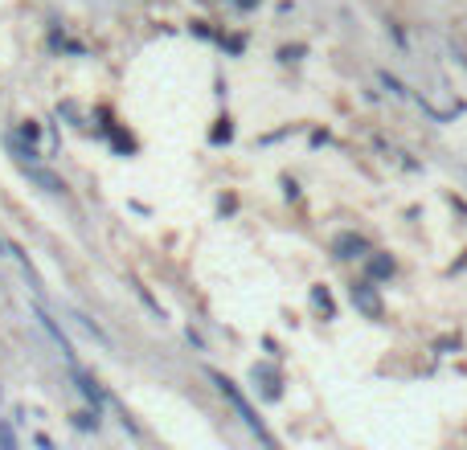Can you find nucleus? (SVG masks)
<instances>
[{
    "label": "nucleus",
    "instance_id": "obj_1",
    "mask_svg": "<svg viewBox=\"0 0 467 450\" xmlns=\"http://www.w3.org/2000/svg\"><path fill=\"white\" fill-rule=\"evenodd\" d=\"M210 380L217 385V389H222V397H226V402L234 405V413H238V418H242L246 426L255 430V434L262 438V442H271V434H267V426H262V418L255 413V405H250L246 397H242V393H238V385H234V380L226 377V373H217V369H210Z\"/></svg>",
    "mask_w": 467,
    "mask_h": 450
},
{
    "label": "nucleus",
    "instance_id": "obj_2",
    "mask_svg": "<svg viewBox=\"0 0 467 450\" xmlns=\"http://www.w3.org/2000/svg\"><path fill=\"white\" fill-rule=\"evenodd\" d=\"M33 315H37V324H41V328H46V332L53 336V344H58V348H62V356H66V360H70V364H78V352H74L70 336L62 332V324H58V319H53V315H49L46 307H41V299H37V303H33Z\"/></svg>",
    "mask_w": 467,
    "mask_h": 450
},
{
    "label": "nucleus",
    "instance_id": "obj_3",
    "mask_svg": "<svg viewBox=\"0 0 467 450\" xmlns=\"http://www.w3.org/2000/svg\"><path fill=\"white\" fill-rule=\"evenodd\" d=\"M70 369H74V385H78V393H82V397L94 405V409H103V405H107V389H103V385H98L91 373H82L78 364H70Z\"/></svg>",
    "mask_w": 467,
    "mask_h": 450
},
{
    "label": "nucleus",
    "instance_id": "obj_4",
    "mask_svg": "<svg viewBox=\"0 0 467 450\" xmlns=\"http://www.w3.org/2000/svg\"><path fill=\"white\" fill-rule=\"evenodd\" d=\"M332 250H336V258H361V254H369V241L361 234H340Z\"/></svg>",
    "mask_w": 467,
    "mask_h": 450
},
{
    "label": "nucleus",
    "instance_id": "obj_5",
    "mask_svg": "<svg viewBox=\"0 0 467 450\" xmlns=\"http://www.w3.org/2000/svg\"><path fill=\"white\" fill-rule=\"evenodd\" d=\"M21 168H25V176H29L33 185H41L46 192H66V185H62L53 172H46V168H37V164H21Z\"/></svg>",
    "mask_w": 467,
    "mask_h": 450
},
{
    "label": "nucleus",
    "instance_id": "obj_6",
    "mask_svg": "<svg viewBox=\"0 0 467 450\" xmlns=\"http://www.w3.org/2000/svg\"><path fill=\"white\" fill-rule=\"evenodd\" d=\"M352 303L365 311V315H381V299H377V295H373V291H369L365 283L352 286Z\"/></svg>",
    "mask_w": 467,
    "mask_h": 450
},
{
    "label": "nucleus",
    "instance_id": "obj_7",
    "mask_svg": "<svg viewBox=\"0 0 467 450\" xmlns=\"http://www.w3.org/2000/svg\"><path fill=\"white\" fill-rule=\"evenodd\" d=\"M255 380H262V393H267V397H279V377H275L271 369H258L255 364Z\"/></svg>",
    "mask_w": 467,
    "mask_h": 450
},
{
    "label": "nucleus",
    "instance_id": "obj_8",
    "mask_svg": "<svg viewBox=\"0 0 467 450\" xmlns=\"http://www.w3.org/2000/svg\"><path fill=\"white\" fill-rule=\"evenodd\" d=\"M369 274H373V279H390V274H394V258H390V254H373Z\"/></svg>",
    "mask_w": 467,
    "mask_h": 450
},
{
    "label": "nucleus",
    "instance_id": "obj_9",
    "mask_svg": "<svg viewBox=\"0 0 467 450\" xmlns=\"http://www.w3.org/2000/svg\"><path fill=\"white\" fill-rule=\"evenodd\" d=\"M312 303L324 311V319H332V315H336V307H332V295H328L324 286H312Z\"/></svg>",
    "mask_w": 467,
    "mask_h": 450
},
{
    "label": "nucleus",
    "instance_id": "obj_10",
    "mask_svg": "<svg viewBox=\"0 0 467 450\" xmlns=\"http://www.w3.org/2000/svg\"><path fill=\"white\" fill-rule=\"evenodd\" d=\"M74 319H78V324H82V328H87V332H91L94 340H98V344H103V348H111V336L103 332V328H98L94 319H87V315H78V311H74Z\"/></svg>",
    "mask_w": 467,
    "mask_h": 450
},
{
    "label": "nucleus",
    "instance_id": "obj_11",
    "mask_svg": "<svg viewBox=\"0 0 467 450\" xmlns=\"http://www.w3.org/2000/svg\"><path fill=\"white\" fill-rule=\"evenodd\" d=\"M74 426L78 430H98V409H78V413H74Z\"/></svg>",
    "mask_w": 467,
    "mask_h": 450
},
{
    "label": "nucleus",
    "instance_id": "obj_12",
    "mask_svg": "<svg viewBox=\"0 0 467 450\" xmlns=\"http://www.w3.org/2000/svg\"><path fill=\"white\" fill-rule=\"evenodd\" d=\"M381 82H385V86H390V91H394L397 98H418L414 91H410V86H402V82H397L394 74H385V70H381Z\"/></svg>",
    "mask_w": 467,
    "mask_h": 450
},
{
    "label": "nucleus",
    "instance_id": "obj_13",
    "mask_svg": "<svg viewBox=\"0 0 467 450\" xmlns=\"http://www.w3.org/2000/svg\"><path fill=\"white\" fill-rule=\"evenodd\" d=\"M0 446H4V450L17 446V434H13V426H8V422H0Z\"/></svg>",
    "mask_w": 467,
    "mask_h": 450
},
{
    "label": "nucleus",
    "instance_id": "obj_14",
    "mask_svg": "<svg viewBox=\"0 0 467 450\" xmlns=\"http://www.w3.org/2000/svg\"><path fill=\"white\" fill-rule=\"evenodd\" d=\"M21 135H25V140H29V143H33V140H37V135H41V131H37V123H25V127H21Z\"/></svg>",
    "mask_w": 467,
    "mask_h": 450
},
{
    "label": "nucleus",
    "instance_id": "obj_15",
    "mask_svg": "<svg viewBox=\"0 0 467 450\" xmlns=\"http://www.w3.org/2000/svg\"><path fill=\"white\" fill-rule=\"evenodd\" d=\"M0 250H8V241H4V237H0Z\"/></svg>",
    "mask_w": 467,
    "mask_h": 450
}]
</instances>
